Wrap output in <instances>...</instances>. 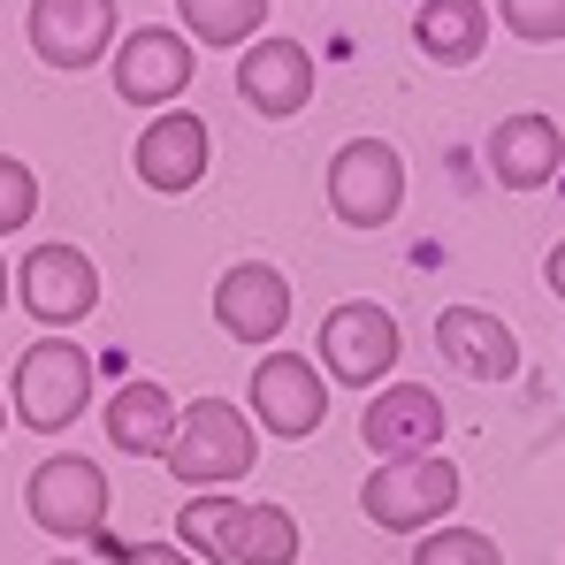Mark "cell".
Instances as JSON below:
<instances>
[{
  "mask_svg": "<svg viewBox=\"0 0 565 565\" xmlns=\"http://www.w3.org/2000/svg\"><path fill=\"white\" fill-rule=\"evenodd\" d=\"M107 551H115V565H199L184 543H107Z\"/></svg>",
  "mask_w": 565,
  "mask_h": 565,
  "instance_id": "obj_25",
  "label": "cell"
},
{
  "mask_svg": "<svg viewBox=\"0 0 565 565\" xmlns=\"http://www.w3.org/2000/svg\"><path fill=\"white\" fill-rule=\"evenodd\" d=\"M481 153H489V177L504 191H543L565 169V130L543 107H520V115H504V122L489 130Z\"/></svg>",
  "mask_w": 565,
  "mask_h": 565,
  "instance_id": "obj_15",
  "label": "cell"
},
{
  "mask_svg": "<svg viewBox=\"0 0 565 565\" xmlns=\"http://www.w3.org/2000/svg\"><path fill=\"white\" fill-rule=\"evenodd\" d=\"M23 31H31V54L46 62V70H93L115 54V31H122V15H115V0H31V15H23Z\"/></svg>",
  "mask_w": 565,
  "mask_h": 565,
  "instance_id": "obj_9",
  "label": "cell"
},
{
  "mask_svg": "<svg viewBox=\"0 0 565 565\" xmlns=\"http://www.w3.org/2000/svg\"><path fill=\"white\" fill-rule=\"evenodd\" d=\"M15 306L39 321V329H77V321H93L99 306V268L77 253V245H31L23 253V268H15Z\"/></svg>",
  "mask_w": 565,
  "mask_h": 565,
  "instance_id": "obj_7",
  "label": "cell"
},
{
  "mask_svg": "<svg viewBox=\"0 0 565 565\" xmlns=\"http://www.w3.org/2000/svg\"><path fill=\"white\" fill-rule=\"evenodd\" d=\"M93 405V352L77 337H31L23 360H15V382H8V413L31 428V436H62L77 428Z\"/></svg>",
  "mask_w": 565,
  "mask_h": 565,
  "instance_id": "obj_1",
  "label": "cell"
},
{
  "mask_svg": "<svg viewBox=\"0 0 565 565\" xmlns=\"http://www.w3.org/2000/svg\"><path fill=\"white\" fill-rule=\"evenodd\" d=\"M115 93L122 107H177V93H191V39L169 23H138L115 46Z\"/></svg>",
  "mask_w": 565,
  "mask_h": 565,
  "instance_id": "obj_10",
  "label": "cell"
},
{
  "mask_svg": "<svg viewBox=\"0 0 565 565\" xmlns=\"http://www.w3.org/2000/svg\"><path fill=\"white\" fill-rule=\"evenodd\" d=\"M177 420H184L177 390H161L153 375H130L115 397H107V444H115V451H130V459H169Z\"/></svg>",
  "mask_w": 565,
  "mask_h": 565,
  "instance_id": "obj_17",
  "label": "cell"
},
{
  "mask_svg": "<svg viewBox=\"0 0 565 565\" xmlns=\"http://www.w3.org/2000/svg\"><path fill=\"white\" fill-rule=\"evenodd\" d=\"M230 565H298V520L282 504H245Z\"/></svg>",
  "mask_w": 565,
  "mask_h": 565,
  "instance_id": "obj_20",
  "label": "cell"
},
{
  "mask_svg": "<svg viewBox=\"0 0 565 565\" xmlns=\"http://www.w3.org/2000/svg\"><path fill=\"white\" fill-rule=\"evenodd\" d=\"M253 459H260V444H253V413H245L237 397H191L184 420H177V444H169L161 467L199 497V489H230V481H245Z\"/></svg>",
  "mask_w": 565,
  "mask_h": 565,
  "instance_id": "obj_2",
  "label": "cell"
},
{
  "mask_svg": "<svg viewBox=\"0 0 565 565\" xmlns=\"http://www.w3.org/2000/svg\"><path fill=\"white\" fill-rule=\"evenodd\" d=\"M237 99L253 107V115H298L306 99H313V54H306V39H253L245 54H237Z\"/></svg>",
  "mask_w": 565,
  "mask_h": 565,
  "instance_id": "obj_14",
  "label": "cell"
},
{
  "mask_svg": "<svg viewBox=\"0 0 565 565\" xmlns=\"http://www.w3.org/2000/svg\"><path fill=\"white\" fill-rule=\"evenodd\" d=\"M206 161H214V130L191 115V107H161L146 130H138V146H130V169H138V184L161 191V199H177L206 177Z\"/></svg>",
  "mask_w": 565,
  "mask_h": 565,
  "instance_id": "obj_11",
  "label": "cell"
},
{
  "mask_svg": "<svg viewBox=\"0 0 565 565\" xmlns=\"http://www.w3.org/2000/svg\"><path fill=\"white\" fill-rule=\"evenodd\" d=\"M413 46L436 62V70H467L489 46V8L481 0H420L413 8Z\"/></svg>",
  "mask_w": 565,
  "mask_h": 565,
  "instance_id": "obj_18",
  "label": "cell"
},
{
  "mask_svg": "<svg viewBox=\"0 0 565 565\" xmlns=\"http://www.w3.org/2000/svg\"><path fill=\"white\" fill-rule=\"evenodd\" d=\"M413 565H504V551L481 527H436L413 543Z\"/></svg>",
  "mask_w": 565,
  "mask_h": 565,
  "instance_id": "obj_22",
  "label": "cell"
},
{
  "mask_svg": "<svg viewBox=\"0 0 565 565\" xmlns=\"http://www.w3.org/2000/svg\"><path fill=\"white\" fill-rule=\"evenodd\" d=\"M543 282H551V290H558V298H565V237H558V245H551V253H543Z\"/></svg>",
  "mask_w": 565,
  "mask_h": 565,
  "instance_id": "obj_26",
  "label": "cell"
},
{
  "mask_svg": "<svg viewBox=\"0 0 565 565\" xmlns=\"http://www.w3.org/2000/svg\"><path fill=\"white\" fill-rule=\"evenodd\" d=\"M177 15L199 46H245L268 23V0H177Z\"/></svg>",
  "mask_w": 565,
  "mask_h": 565,
  "instance_id": "obj_21",
  "label": "cell"
},
{
  "mask_svg": "<svg viewBox=\"0 0 565 565\" xmlns=\"http://www.w3.org/2000/svg\"><path fill=\"white\" fill-rule=\"evenodd\" d=\"M31 214H39V177H31V161L0 153V237H8V230H23Z\"/></svg>",
  "mask_w": 565,
  "mask_h": 565,
  "instance_id": "obj_24",
  "label": "cell"
},
{
  "mask_svg": "<svg viewBox=\"0 0 565 565\" xmlns=\"http://www.w3.org/2000/svg\"><path fill=\"white\" fill-rule=\"evenodd\" d=\"M405 206V153L390 138H344L329 153V214L344 230H390Z\"/></svg>",
  "mask_w": 565,
  "mask_h": 565,
  "instance_id": "obj_5",
  "label": "cell"
},
{
  "mask_svg": "<svg viewBox=\"0 0 565 565\" xmlns=\"http://www.w3.org/2000/svg\"><path fill=\"white\" fill-rule=\"evenodd\" d=\"M253 420L282 436V444H298V436H321V420H329V375L306 360V352H268L260 367H253Z\"/></svg>",
  "mask_w": 565,
  "mask_h": 565,
  "instance_id": "obj_8",
  "label": "cell"
},
{
  "mask_svg": "<svg viewBox=\"0 0 565 565\" xmlns=\"http://www.w3.org/2000/svg\"><path fill=\"white\" fill-rule=\"evenodd\" d=\"M237 520H245V497H230V489H199L184 512H177V543H184L199 565H230Z\"/></svg>",
  "mask_w": 565,
  "mask_h": 565,
  "instance_id": "obj_19",
  "label": "cell"
},
{
  "mask_svg": "<svg viewBox=\"0 0 565 565\" xmlns=\"http://www.w3.org/2000/svg\"><path fill=\"white\" fill-rule=\"evenodd\" d=\"M107 467L99 459H77V451H54V459H39L31 481H23V512H31V527H46V535H62V543H85L107 527Z\"/></svg>",
  "mask_w": 565,
  "mask_h": 565,
  "instance_id": "obj_6",
  "label": "cell"
},
{
  "mask_svg": "<svg viewBox=\"0 0 565 565\" xmlns=\"http://www.w3.org/2000/svg\"><path fill=\"white\" fill-rule=\"evenodd\" d=\"M360 444L375 459H420L444 444V397L428 382H382L360 413Z\"/></svg>",
  "mask_w": 565,
  "mask_h": 565,
  "instance_id": "obj_12",
  "label": "cell"
},
{
  "mask_svg": "<svg viewBox=\"0 0 565 565\" xmlns=\"http://www.w3.org/2000/svg\"><path fill=\"white\" fill-rule=\"evenodd\" d=\"M0 428H8V397H0Z\"/></svg>",
  "mask_w": 565,
  "mask_h": 565,
  "instance_id": "obj_29",
  "label": "cell"
},
{
  "mask_svg": "<svg viewBox=\"0 0 565 565\" xmlns=\"http://www.w3.org/2000/svg\"><path fill=\"white\" fill-rule=\"evenodd\" d=\"M214 321L237 344H276L290 329V276L268 268V260H237L230 276L214 282Z\"/></svg>",
  "mask_w": 565,
  "mask_h": 565,
  "instance_id": "obj_13",
  "label": "cell"
},
{
  "mask_svg": "<svg viewBox=\"0 0 565 565\" xmlns=\"http://www.w3.org/2000/svg\"><path fill=\"white\" fill-rule=\"evenodd\" d=\"M459 504V467L420 451V459H382L367 481H360V512L375 520L382 535H420L436 520H451Z\"/></svg>",
  "mask_w": 565,
  "mask_h": 565,
  "instance_id": "obj_4",
  "label": "cell"
},
{
  "mask_svg": "<svg viewBox=\"0 0 565 565\" xmlns=\"http://www.w3.org/2000/svg\"><path fill=\"white\" fill-rule=\"evenodd\" d=\"M8 290H15V276H8V260H0V313H8Z\"/></svg>",
  "mask_w": 565,
  "mask_h": 565,
  "instance_id": "obj_27",
  "label": "cell"
},
{
  "mask_svg": "<svg viewBox=\"0 0 565 565\" xmlns=\"http://www.w3.org/2000/svg\"><path fill=\"white\" fill-rule=\"evenodd\" d=\"M504 31L527 39V46H558L565 39V0H497Z\"/></svg>",
  "mask_w": 565,
  "mask_h": 565,
  "instance_id": "obj_23",
  "label": "cell"
},
{
  "mask_svg": "<svg viewBox=\"0 0 565 565\" xmlns=\"http://www.w3.org/2000/svg\"><path fill=\"white\" fill-rule=\"evenodd\" d=\"M313 352H321V375L329 382H344V390H382L390 367H397V352H405V337H397V313H390V306L344 298V306L321 313Z\"/></svg>",
  "mask_w": 565,
  "mask_h": 565,
  "instance_id": "obj_3",
  "label": "cell"
},
{
  "mask_svg": "<svg viewBox=\"0 0 565 565\" xmlns=\"http://www.w3.org/2000/svg\"><path fill=\"white\" fill-rule=\"evenodd\" d=\"M436 352L444 367H459L473 382H512L520 375V337L489 313V306H444L436 313Z\"/></svg>",
  "mask_w": 565,
  "mask_h": 565,
  "instance_id": "obj_16",
  "label": "cell"
},
{
  "mask_svg": "<svg viewBox=\"0 0 565 565\" xmlns=\"http://www.w3.org/2000/svg\"><path fill=\"white\" fill-rule=\"evenodd\" d=\"M46 565H85V558H46Z\"/></svg>",
  "mask_w": 565,
  "mask_h": 565,
  "instance_id": "obj_28",
  "label": "cell"
}]
</instances>
